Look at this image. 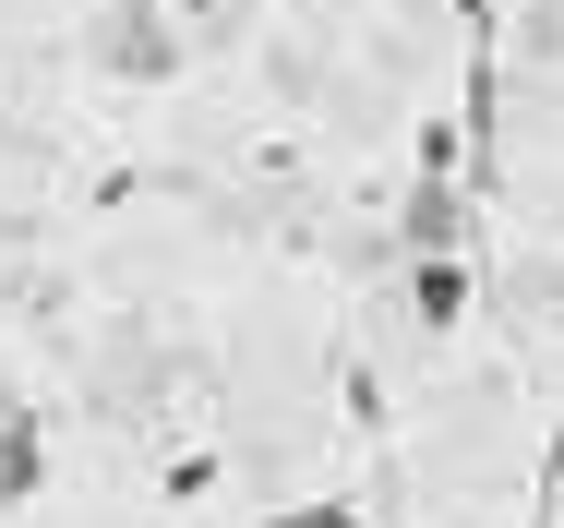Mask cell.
I'll return each instance as SVG.
<instances>
[{
  "label": "cell",
  "instance_id": "2",
  "mask_svg": "<svg viewBox=\"0 0 564 528\" xmlns=\"http://www.w3.org/2000/svg\"><path fill=\"white\" fill-rule=\"evenodd\" d=\"M97 61H109V73H169V61H181V36H169V12H156V0H120L109 24H97Z\"/></svg>",
  "mask_w": 564,
  "mask_h": 528
},
{
  "label": "cell",
  "instance_id": "4",
  "mask_svg": "<svg viewBox=\"0 0 564 528\" xmlns=\"http://www.w3.org/2000/svg\"><path fill=\"white\" fill-rule=\"evenodd\" d=\"M181 12H228V0H181Z\"/></svg>",
  "mask_w": 564,
  "mask_h": 528
},
{
  "label": "cell",
  "instance_id": "3",
  "mask_svg": "<svg viewBox=\"0 0 564 528\" xmlns=\"http://www.w3.org/2000/svg\"><path fill=\"white\" fill-rule=\"evenodd\" d=\"M409 301H421V324H456V313H468V265H456V252H421Z\"/></svg>",
  "mask_w": 564,
  "mask_h": 528
},
{
  "label": "cell",
  "instance_id": "1",
  "mask_svg": "<svg viewBox=\"0 0 564 528\" xmlns=\"http://www.w3.org/2000/svg\"><path fill=\"white\" fill-rule=\"evenodd\" d=\"M397 228H409V252H456V228H468V193H456L445 144L421 157V181H409V205H397Z\"/></svg>",
  "mask_w": 564,
  "mask_h": 528
}]
</instances>
